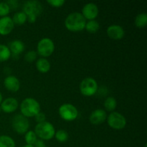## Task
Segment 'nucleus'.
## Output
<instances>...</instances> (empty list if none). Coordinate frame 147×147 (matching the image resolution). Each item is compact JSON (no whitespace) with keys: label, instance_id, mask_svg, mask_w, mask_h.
Wrapping results in <instances>:
<instances>
[{"label":"nucleus","instance_id":"nucleus-1","mask_svg":"<svg viewBox=\"0 0 147 147\" xmlns=\"http://www.w3.org/2000/svg\"><path fill=\"white\" fill-rule=\"evenodd\" d=\"M86 24V20L85 17L81 13L77 11L70 13L65 20V26L71 32L82 31L85 29Z\"/></svg>","mask_w":147,"mask_h":147},{"label":"nucleus","instance_id":"nucleus-2","mask_svg":"<svg viewBox=\"0 0 147 147\" xmlns=\"http://www.w3.org/2000/svg\"><path fill=\"white\" fill-rule=\"evenodd\" d=\"M22 115L26 118L34 117L40 112V105L37 100L32 98H27L20 104Z\"/></svg>","mask_w":147,"mask_h":147},{"label":"nucleus","instance_id":"nucleus-3","mask_svg":"<svg viewBox=\"0 0 147 147\" xmlns=\"http://www.w3.org/2000/svg\"><path fill=\"white\" fill-rule=\"evenodd\" d=\"M34 133L42 141H48L55 136V129L54 126L48 121L37 123L34 127Z\"/></svg>","mask_w":147,"mask_h":147},{"label":"nucleus","instance_id":"nucleus-4","mask_svg":"<svg viewBox=\"0 0 147 147\" xmlns=\"http://www.w3.org/2000/svg\"><path fill=\"white\" fill-rule=\"evenodd\" d=\"M54 50L55 43L50 38L44 37L37 43V53L44 58L51 55Z\"/></svg>","mask_w":147,"mask_h":147},{"label":"nucleus","instance_id":"nucleus-5","mask_svg":"<svg viewBox=\"0 0 147 147\" xmlns=\"http://www.w3.org/2000/svg\"><path fill=\"white\" fill-rule=\"evenodd\" d=\"M13 130L18 134H25L30 128V122L27 118L21 114H17L11 120Z\"/></svg>","mask_w":147,"mask_h":147},{"label":"nucleus","instance_id":"nucleus-6","mask_svg":"<svg viewBox=\"0 0 147 147\" xmlns=\"http://www.w3.org/2000/svg\"><path fill=\"white\" fill-rule=\"evenodd\" d=\"M58 113L62 119L67 121H73L78 116L77 108L70 103H64L58 109Z\"/></svg>","mask_w":147,"mask_h":147},{"label":"nucleus","instance_id":"nucleus-7","mask_svg":"<svg viewBox=\"0 0 147 147\" xmlns=\"http://www.w3.org/2000/svg\"><path fill=\"white\" fill-rule=\"evenodd\" d=\"M98 86L93 78H86L83 79L80 84V93L85 96H92L98 91Z\"/></svg>","mask_w":147,"mask_h":147},{"label":"nucleus","instance_id":"nucleus-8","mask_svg":"<svg viewBox=\"0 0 147 147\" xmlns=\"http://www.w3.org/2000/svg\"><path fill=\"white\" fill-rule=\"evenodd\" d=\"M108 124L111 128L116 130L124 129L126 125V119L121 113L113 111L109 115L107 118Z\"/></svg>","mask_w":147,"mask_h":147},{"label":"nucleus","instance_id":"nucleus-9","mask_svg":"<svg viewBox=\"0 0 147 147\" xmlns=\"http://www.w3.org/2000/svg\"><path fill=\"white\" fill-rule=\"evenodd\" d=\"M23 12L25 13L27 16L35 15L36 17L40 15L42 11V6L39 1L30 0L26 1L23 5Z\"/></svg>","mask_w":147,"mask_h":147},{"label":"nucleus","instance_id":"nucleus-10","mask_svg":"<svg viewBox=\"0 0 147 147\" xmlns=\"http://www.w3.org/2000/svg\"><path fill=\"white\" fill-rule=\"evenodd\" d=\"M98 7L95 3H87L83 6L82 9V15L88 20H93L97 17L98 14Z\"/></svg>","mask_w":147,"mask_h":147},{"label":"nucleus","instance_id":"nucleus-11","mask_svg":"<svg viewBox=\"0 0 147 147\" xmlns=\"http://www.w3.org/2000/svg\"><path fill=\"white\" fill-rule=\"evenodd\" d=\"M19 106L18 100L14 98H7L2 100L1 103L0 104V108L2 111L4 113H13L17 109Z\"/></svg>","mask_w":147,"mask_h":147},{"label":"nucleus","instance_id":"nucleus-12","mask_svg":"<svg viewBox=\"0 0 147 147\" xmlns=\"http://www.w3.org/2000/svg\"><path fill=\"white\" fill-rule=\"evenodd\" d=\"M106 32L111 39L114 40H121L125 34L124 29L118 24H112L109 26L107 28Z\"/></svg>","mask_w":147,"mask_h":147},{"label":"nucleus","instance_id":"nucleus-13","mask_svg":"<svg viewBox=\"0 0 147 147\" xmlns=\"http://www.w3.org/2000/svg\"><path fill=\"white\" fill-rule=\"evenodd\" d=\"M14 24L13 22L11 17L9 16L3 17L0 18V34L1 35H7L13 30Z\"/></svg>","mask_w":147,"mask_h":147},{"label":"nucleus","instance_id":"nucleus-14","mask_svg":"<svg viewBox=\"0 0 147 147\" xmlns=\"http://www.w3.org/2000/svg\"><path fill=\"white\" fill-rule=\"evenodd\" d=\"M8 47L11 52V57H12L14 59H17L19 55L22 52H24V49H25V45L21 40H14L9 44Z\"/></svg>","mask_w":147,"mask_h":147},{"label":"nucleus","instance_id":"nucleus-15","mask_svg":"<svg viewBox=\"0 0 147 147\" xmlns=\"http://www.w3.org/2000/svg\"><path fill=\"white\" fill-rule=\"evenodd\" d=\"M107 119V114L106 111L103 109H98L93 111L90 115L89 121L93 125H99L103 123Z\"/></svg>","mask_w":147,"mask_h":147},{"label":"nucleus","instance_id":"nucleus-16","mask_svg":"<svg viewBox=\"0 0 147 147\" xmlns=\"http://www.w3.org/2000/svg\"><path fill=\"white\" fill-rule=\"evenodd\" d=\"M4 86L9 91L17 92L20 88V82L15 76H8L4 78Z\"/></svg>","mask_w":147,"mask_h":147},{"label":"nucleus","instance_id":"nucleus-17","mask_svg":"<svg viewBox=\"0 0 147 147\" xmlns=\"http://www.w3.org/2000/svg\"><path fill=\"white\" fill-rule=\"evenodd\" d=\"M35 65L37 70L42 73H46L49 72L50 70V67H51L50 61L47 59L44 58V57L39 58L36 62Z\"/></svg>","mask_w":147,"mask_h":147},{"label":"nucleus","instance_id":"nucleus-18","mask_svg":"<svg viewBox=\"0 0 147 147\" xmlns=\"http://www.w3.org/2000/svg\"><path fill=\"white\" fill-rule=\"evenodd\" d=\"M11 20H12L14 24L22 25V24H24L27 22V16L23 11H18V12H16L13 15V17L11 18Z\"/></svg>","mask_w":147,"mask_h":147},{"label":"nucleus","instance_id":"nucleus-19","mask_svg":"<svg viewBox=\"0 0 147 147\" xmlns=\"http://www.w3.org/2000/svg\"><path fill=\"white\" fill-rule=\"evenodd\" d=\"M16 144L14 139L7 135L0 136V147H15Z\"/></svg>","mask_w":147,"mask_h":147},{"label":"nucleus","instance_id":"nucleus-20","mask_svg":"<svg viewBox=\"0 0 147 147\" xmlns=\"http://www.w3.org/2000/svg\"><path fill=\"white\" fill-rule=\"evenodd\" d=\"M135 25L139 28H143L146 27L147 24V14L146 13L143 12L138 14L135 18Z\"/></svg>","mask_w":147,"mask_h":147},{"label":"nucleus","instance_id":"nucleus-21","mask_svg":"<svg viewBox=\"0 0 147 147\" xmlns=\"http://www.w3.org/2000/svg\"><path fill=\"white\" fill-rule=\"evenodd\" d=\"M11 57V52L8 46L0 44V62L7 61Z\"/></svg>","mask_w":147,"mask_h":147},{"label":"nucleus","instance_id":"nucleus-22","mask_svg":"<svg viewBox=\"0 0 147 147\" xmlns=\"http://www.w3.org/2000/svg\"><path fill=\"white\" fill-rule=\"evenodd\" d=\"M99 28H100V24H99L98 22L96 21V20H89L88 22H86L85 29L88 32L92 33V34L97 32Z\"/></svg>","mask_w":147,"mask_h":147},{"label":"nucleus","instance_id":"nucleus-23","mask_svg":"<svg viewBox=\"0 0 147 147\" xmlns=\"http://www.w3.org/2000/svg\"><path fill=\"white\" fill-rule=\"evenodd\" d=\"M117 106V101L113 97H109L105 100L104 102V107L107 111H111L116 109Z\"/></svg>","mask_w":147,"mask_h":147},{"label":"nucleus","instance_id":"nucleus-24","mask_svg":"<svg viewBox=\"0 0 147 147\" xmlns=\"http://www.w3.org/2000/svg\"><path fill=\"white\" fill-rule=\"evenodd\" d=\"M24 141L27 145L34 146L35 142L37 141V136L34 131H28L27 133H25Z\"/></svg>","mask_w":147,"mask_h":147},{"label":"nucleus","instance_id":"nucleus-25","mask_svg":"<svg viewBox=\"0 0 147 147\" xmlns=\"http://www.w3.org/2000/svg\"><path fill=\"white\" fill-rule=\"evenodd\" d=\"M55 139H57V142H60V143H64L67 141L69 135L65 130L60 129V130L55 131Z\"/></svg>","mask_w":147,"mask_h":147},{"label":"nucleus","instance_id":"nucleus-26","mask_svg":"<svg viewBox=\"0 0 147 147\" xmlns=\"http://www.w3.org/2000/svg\"><path fill=\"white\" fill-rule=\"evenodd\" d=\"M10 9L6 1H0V17H6Z\"/></svg>","mask_w":147,"mask_h":147},{"label":"nucleus","instance_id":"nucleus-27","mask_svg":"<svg viewBox=\"0 0 147 147\" xmlns=\"http://www.w3.org/2000/svg\"><path fill=\"white\" fill-rule=\"evenodd\" d=\"M37 53L34 50H30L24 55V60L28 63H32L37 59Z\"/></svg>","mask_w":147,"mask_h":147},{"label":"nucleus","instance_id":"nucleus-28","mask_svg":"<svg viewBox=\"0 0 147 147\" xmlns=\"http://www.w3.org/2000/svg\"><path fill=\"white\" fill-rule=\"evenodd\" d=\"M47 4L53 7H60L65 3V0H47Z\"/></svg>","mask_w":147,"mask_h":147},{"label":"nucleus","instance_id":"nucleus-29","mask_svg":"<svg viewBox=\"0 0 147 147\" xmlns=\"http://www.w3.org/2000/svg\"><path fill=\"white\" fill-rule=\"evenodd\" d=\"M35 121H37V123H42V122L46 121V116L44 113L42 112H40L37 113L35 116H34Z\"/></svg>","mask_w":147,"mask_h":147},{"label":"nucleus","instance_id":"nucleus-30","mask_svg":"<svg viewBox=\"0 0 147 147\" xmlns=\"http://www.w3.org/2000/svg\"><path fill=\"white\" fill-rule=\"evenodd\" d=\"M6 3L8 4L10 10L16 9L18 7V5H19V2L17 1V0H9V1H6Z\"/></svg>","mask_w":147,"mask_h":147},{"label":"nucleus","instance_id":"nucleus-31","mask_svg":"<svg viewBox=\"0 0 147 147\" xmlns=\"http://www.w3.org/2000/svg\"><path fill=\"white\" fill-rule=\"evenodd\" d=\"M34 147H47L45 144L44 142H43L42 140H40V139H37V141L34 144Z\"/></svg>","mask_w":147,"mask_h":147},{"label":"nucleus","instance_id":"nucleus-32","mask_svg":"<svg viewBox=\"0 0 147 147\" xmlns=\"http://www.w3.org/2000/svg\"><path fill=\"white\" fill-rule=\"evenodd\" d=\"M37 17L35 15H28L27 16V21L30 23H34L37 20Z\"/></svg>","mask_w":147,"mask_h":147},{"label":"nucleus","instance_id":"nucleus-33","mask_svg":"<svg viewBox=\"0 0 147 147\" xmlns=\"http://www.w3.org/2000/svg\"><path fill=\"white\" fill-rule=\"evenodd\" d=\"M2 100H3V96H2V94H1V92H0V104L1 103Z\"/></svg>","mask_w":147,"mask_h":147},{"label":"nucleus","instance_id":"nucleus-34","mask_svg":"<svg viewBox=\"0 0 147 147\" xmlns=\"http://www.w3.org/2000/svg\"><path fill=\"white\" fill-rule=\"evenodd\" d=\"M21 147H34V146H32V145L26 144V145H24V146H21Z\"/></svg>","mask_w":147,"mask_h":147},{"label":"nucleus","instance_id":"nucleus-35","mask_svg":"<svg viewBox=\"0 0 147 147\" xmlns=\"http://www.w3.org/2000/svg\"><path fill=\"white\" fill-rule=\"evenodd\" d=\"M1 108H0V112H1Z\"/></svg>","mask_w":147,"mask_h":147}]
</instances>
